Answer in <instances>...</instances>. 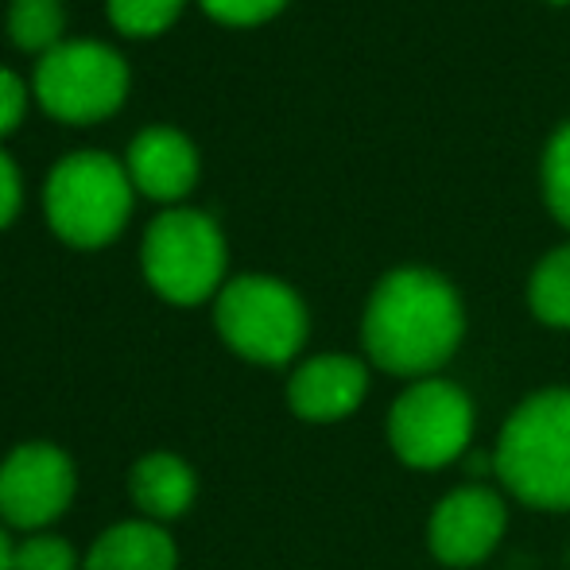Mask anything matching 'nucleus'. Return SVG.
I'll return each instance as SVG.
<instances>
[{
    "label": "nucleus",
    "instance_id": "9d476101",
    "mask_svg": "<svg viewBox=\"0 0 570 570\" xmlns=\"http://www.w3.org/2000/svg\"><path fill=\"white\" fill-rule=\"evenodd\" d=\"M368 392V373L357 357L318 353L303 361L287 381V404L307 423H338L361 407Z\"/></svg>",
    "mask_w": 570,
    "mask_h": 570
},
{
    "label": "nucleus",
    "instance_id": "2eb2a0df",
    "mask_svg": "<svg viewBox=\"0 0 570 570\" xmlns=\"http://www.w3.org/2000/svg\"><path fill=\"white\" fill-rule=\"evenodd\" d=\"M8 31H12L16 47L47 55L51 47H59L62 4H59V0H12V12H8Z\"/></svg>",
    "mask_w": 570,
    "mask_h": 570
},
{
    "label": "nucleus",
    "instance_id": "aec40b11",
    "mask_svg": "<svg viewBox=\"0 0 570 570\" xmlns=\"http://www.w3.org/2000/svg\"><path fill=\"white\" fill-rule=\"evenodd\" d=\"M23 106H28V98H23V82L12 75V70L0 67V136L12 132V128L20 125Z\"/></svg>",
    "mask_w": 570,
    "mask_h": 570
},
{
    "label": "nucleus",
    "instance_id": "6e6552de",
    "mask_svg": "<svg viewBox=\"0 0 570 570\" xmlns=\"http://www.w3.org/2000/svg\"><path fill=\"white\" fill-rule=\"evenodd\" d=\"M75 462L55 443H20L0 462V517L20 532H39L70 509Z\"/></svg>",
    "mask_w": 570,
    "mask_h": 570
},
{
    "label": "nucleus",
    "instance_id": "f3484780",
    "mask_svg": "<svg viewBox=\"0 0 570 570\" xmlns=\"http://www.w3.org/2000/svg\"><path fill=\"white\" fill-rule=\"evenodd\" d=\"M183 0H109V20L125 36H156L179 16Z\"/></svg>",
    "mask_w": 570,
    "mask_h": 570
},
{
    "label": "nucleus",
    "instance_id": "423d86ee",
    "mask_svg": "<svg viewBox=\"0 0 570 570\" xmlns=\"http://www.w3.org/2000/svg\"><path fill=\"white\" fill-rule=\"evenodd\" d=\"M473 439V404L458 384L428 376L407 384L389 412V446L412 470H443Z\"/></svg>",
    "mask_w": 570,
    "mask_h": 570
},
{
    "label": "nucleus",
    "instance_id": "f257e3e1",
    "mask_svg": "<svg viewBox=\"0 0 570 570\" xmlns=\"http://www.w3.org/2000/svg\"><path fill=\"white\" fill-rule=\"evenodd\" d=\"M465 331L462 299L431 268H396L373 287L361 323L368 361L392 376H423L454 357Z\"/></svg>",
    "mask_w": 570,
    "mask_h": 570
},
{
    "label": "nucleus",
    "instance_id": "20e7f679",
    "mask_svg": "<svg viewBox=\"0 0 570 570\" xmlns=\"http://www.w3.org/2000/svg\"><path fill=\"white\" fill-rule=\"evenodd\" d=\"M214 323L233 353L256 365H284L307 342V307L272 276H237L222 287Z\"/></svg>",
    "mask_w": 570,
    "mask_h": 570
},
{
    "label": "nucleus",
    "instance_id": "412c9836",
    "mask_svg": "<svg viewBox=\"0 0 570 570\" xmlns=\"http://www.w3.org/2000/svg\"><path fill=\"white\" fill-rule=\"evenodd\" d=\"M16 210H20V175H16L12 159L0 151V229L16 218Z\"/></svg>",
    "mask_w": 570,
    "mask_h": 570
},
{
    "label": "nucleus",
    "instance_id": "6ab92c4d",
    "mask_svg": "<svg viewBox=\"0 0 570 570\" xmlns=\"http://www.w3.org/2000/svg\"><path fill=\"white\" fill-rule=\"evenodd\" d=\"M287 0H203V8L222 23H261L276 16Z\"/></svg>",
    "mask_w": 570,
    "mask_h": 570
},
{
    "label": "nucleus",
    "instance_id": "4468645a",
    "mask_svg": "<svg viewBox=\"0 0 570 570\" xmlns=\"http://www.w3.org/2000/svg\"><path fill=\"white\" fill-rule=\"evenodd\" d=\"M528 307L543 326L570 331V245L551 248L528 279Z\"/></svg>",
    "mask_w": 570,
    "mask_h": 570
},
{
    "label": "nucleus",
    "instance_id": "dca6fc26",
    "mask_svg": "<svg viewBox=\"0 0 570 570\" xmlns=\"http://www.w3.org/2000/svg\"><path fill=\"white\" fill-rule=\"evenodd\" d=\"M543 198H548L551 214L570 229V120L551 136L548 151H543Z\"/></svg>",
    "mask_w": 570,
    "mask_h": 570
},
{
    "label": "nucleus",
    "instance_id": "9b49d317",
    "mask_svg": "<svg viewBox=\"0 0 570 570\" xmlns=\"http://www.w3.org/2000/svg\"><path fill=\"white\" fill-rule=\"evenodd\" d=\"M128 175L136 187L151 198H183L198 179V156L195 144L175 128H144L128 144Z\"/></svg>",
    "mask_w": 570,
    "mask_h": 570
},
{
    "label": "nucleus",
    "instance_id": "7ed1b4c3",
    "mask_svg": "<svg viewBox=\"0 0 570 570\" xmlns=\"http://www.w3.org/2000/svg\"><path fill=\"white\" fill-rule=\"evenodd\" d=\"M47 222L67 245L101 248L125 229L132 187L106 151H75L47 179Z\"/></svg>",
    "mask_w": 570,
    "mask_h": 570
},
{
    "label": "nucleus",
    "instance_id": "a211bd4d",
    "mask_svg": "<svg viewBox=\"0 0 570 570\" xmlns=\"http://www.w3.org/2000/svg\"><path fill=\"white\" fill-rule=\"evenodd\" d=\"M12 570H78V556L62 535H28L12 551Z\"/></svg>",
    "mask_w": 570,
    "mask_h": 570
},
{
    "label": "nucleus",
    "instance_id": "f8f14e48",
    "mask_svg": "<svg viewBox=\"0 0 570 570\" xmlns=\"http://www.w3.org/2000/svg\"><path fill=\"white\" fill-rule=\"evenodd\" d=\"M179 551L156 520H125L98 535L86 570H175Z\"/></svg>",
    "mask_w": 570,
    "mask_h": 570
},
{
    "label": "nucleus",
    "instance_id": "0eeeda50",
    "mask_svg": "<svg viewBox=\"0 0 570 570\" xmlns=\"http://www.w3.org/2000/svg\"><path fill=\"white\" fill-rule=\"evenodd\" d=\"M36 94L47 114L75 125L109 117L128 94V67L114 47L98 39L59 43L39 59Z\"/></svg>",
    "mask_w": 570,
    "mask_h": 570
},
{
    "label": "nucleus",
    "instance_id": "f03ea898",
    "mask_svg": "<svg viewBox=\"0 0 570 570\" xmlns=\"http://www.w3.org/2000/svg\"><path fill=\"white\" fill-rule=\"evenodd\" d=\"M493 470L528 509H570V389L535 392L509 415Z\"/></svg>",
    "mask_w": 570,
    "mask_h": 570
},
{
    "label": "nucleus",
    "instance_id": "1a4fd4ad",
    "mask_svg": "<svg viewBox=\"0 0 570 570\" xmlns=\"http://www.w3.org/2000/svg\"><path fill=\"white\" fill-rule=\"evenodd\" d=\"M509 512L501 493L485 485H462L435 504L428 520V548L446 567H473L493 556Z\"/></svg>",
    "mask_w": 570,
    "mask_h": 570
},
{
    "label": "nucleus",
    "instance_id": "39448f33",
    "mask_svg": "<svg viewBox=\"0 0 570 570\" xmlns=\"http://www.w3.org/2000/svg\"><path fill=\"white\" fill-rule=\"evenodd\" d=\"M226 272V240L214 218L198 210H167L144 237V276L167 303L195 307L210 299Z\"/></svg>",
    "mask_w": 570,
    "mask_h": 570
},
{
    "label": "nucleus",
    "instance_id": "ddd939ff",
    "mask_svg": "<svg viewBox=\"0 0 570 570\" xmlns=\"http://www.w3.org/2000/svg\"><path fill=\"white\" fill-rule=\"evenodd\" d=\"M128 493L148 520H175L195 504L198 478L179 454H148L128 473Z\"/></svg>",
    "mask_w": 570,
    "mask_h": 570
},
{
    "label": "nucleus",
    "instance_id": "4be33fe9",
    "mask_svg": "<svg viewBox=\"0 0 570 570\" xmlns=\"http://www.w3.org/2000/svg\"><path fill=\"white\" fill-rule=\"evenodd\" d=\"M12 543H8V535H4V528H0V570H12Z\"/></svg>",
    "mask_w": 570,
    "mask_h": 570
}]
</instances>
